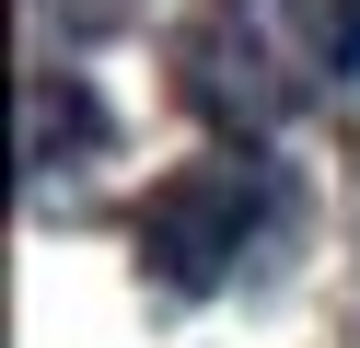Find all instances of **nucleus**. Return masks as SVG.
Segmentation results:
<instances>
[{
  "label": "nucleus",
  "instance_id": "nucleus-1",
  "mask_svg": "<svg viewBox=\"0 0 360 348\" xmlns=\"http://www.w3.org/2000/svg\"><path fill=\"white\" fill-rule=\"evenodd\" d=\"M360 58V0H198L174 35V93L210 128H290Z\"/></svg>",
  "mask_w": 360,
  "mask_h": 348
},
{
  "label": "nucleus",
  "instance_id": "nucleus-3",
  "mask_svg": "<svg viewBox=\"0 0 360 348\" xmlns=\"http://www.w3.org/2000/svg\"><path fill=\"white\" fill-rule=\"evenodd\" d=\"M140 0H58V23H82V35H105V23H128Z\"/></svg>",
  "mask_w": 360,
  "mask_h": 348
},
{
  "label": "nucleus",
  "instance_id": "nucleus-2",
  "mask_svg": "<svg viewBox=\"0 0 360 348\" xmlns=\"http://www.w3.org/2000/svg\"><path fill=\"white\" fill-rule=\"evenodd\" d=\"M267 221H279V174H267L256 151H221V162H186V174L140 209V244H151L163 278L210 290V278H233V255L256 244Z\"/></svg>",
  "mask_w": 360,
  "mask_h": 348
}]
</instances>
